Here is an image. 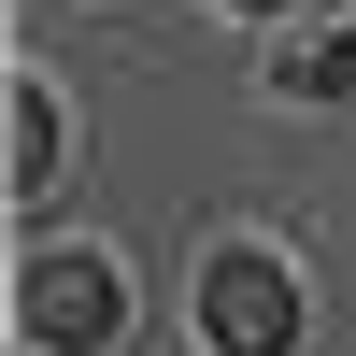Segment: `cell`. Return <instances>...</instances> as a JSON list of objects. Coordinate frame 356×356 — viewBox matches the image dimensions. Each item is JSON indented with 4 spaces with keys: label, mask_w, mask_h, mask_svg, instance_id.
Returning a JSON list of instances; mask_svg holds the SVG:
<instances>
[{
    "label": "cell",
    "mask_w": 356,
    "mask_h": 356,
    "mask_svg": "<svg viewBox=\"0 0 356 356\" xmlns=\"http://www.w3.org/2000/svg\"><path fill=\"white\" fill-rule=\"evenodd\" d=\"M243 15H285V0H243Z\"/></svg>",
    "instance_id": "5b68a950"
},
{
    "label": "cell",
    "mask_w": 356,
    "mask_h": 356,
    "mask_svg": "<svg viewBox=\"0 0 356 356\" xmlns=\"http://www.w3.org/2000/svg\"><path fill=\"white\" fill-rule=\"evenodd\" d=\"M200 328H214L228 356H285V342H300V271L257 257V243H228L214 271H200Z\"/></svg>",
    "instance_id": "6da1fadb"
},
{
    "label": "cell",
    "mask_w": 356,
    "mask_h": 356,
    "mask_svg": "<svg viewBox=\"0 0 356 356\" xmlns=\"http://www.w3.org/2000/svg\"><path fill=\"white\" fill-rule=\"evenodd\" d=\"M15 314H29V342H57V356H86V342H114V314H129V300H114V271H100V257H43Z\"/></svg>",
    "instance_id": "7a4b0ae2"
},
{
    "label": "cell",
    "mask_w": 356,
    "mask_h": 356,
    "mask_svg": "<svg viewBox=\"0 0 356 356\" xmlns=\"http://www.w3.org/2000/svg\"><path fill=\"white\" fill-rule=\"evenodd\" d=\"M0 129H15V171H0V186L43 200V186H57V100H43V86H15V100H0Z\"/></svg>",
    "instance_id": "3957f363"
},
{
    "label": "cell",
    "mask_w": 356,
    "mask_h": 356,
    "mask_svg": "<svg viewBox=\"0 0 356 356\" xmlns=\"http://www.w3.org/2000/svg\"><path fill=\"white\" fill-rule=\"evenodd\" d=\"M271 86H285V100H342V86H356V43H314V57H285Z\"/></svg>",
    "instance_id": "277c9868"
}]
</instances>
